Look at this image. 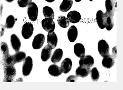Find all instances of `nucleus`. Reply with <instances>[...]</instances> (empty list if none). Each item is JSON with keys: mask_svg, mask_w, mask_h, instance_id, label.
Returning a JSON list of instances; mask_svg holds the SVG:
<instances>
[{"mask_svg": "<svg viewBox=\"0 0 123 90\" xmlns=\"http://www.w3.org/2000/svg\"><path fill=\"white\" fill-rule=\"evenodd\" d=\"M90 68L84 66H79L77 68L75 73L77 77L85 78L87 77L90 73Z\"/></svg>", "mask_w": 123, "mask_h": 90, "instance_id": "15", "label": "nucleus"}, {"mask_svg": "<svg viewBox=\"0 0 123 90\" xmlns=\"http://www.w3.org/2000/svg\"><path fill=\"white\" fill-rule=\"evenodd\" d=\"M105 8V13L114 16L115 12H116V9L115 6V2L113 0H106Z\"/></svg>", "mask_w": 123, "mask_h": 90, "instance_id": "17", "label": "nucleus"}, {"mask_svg": "<svg viewBox=\"0 0 123 90\" xmlns=\"http://www.w3.org/2000/svg\"><path fill=\"white\" fill-rule=\"evenodd\" d=\"M11 44L13 49L18 52L20 49L21 42L19 37L15 34H12L11 36Z\"/></svg>", "mask_w": 123, "mask_h": 90, "instance_id": "12", "label": "nucleus"}, {"mask_svg": "<svg viewBox=\"0 0 123 90\" xmlns=\"http://www.w3.org/2000/svg\"><path fill=\"white\" fill-rule=\"evenodd\" d=\"M1 27H2V30H1V36H2L3 35V34H4V32H5V28H6V27L5 26L3 25V24L1 25Z\"/></svg>", "mask_w": 123, "mask_h": 90, "instance_id": "35", "label": "nucleus"}, {"mask_svg": "<svg viewBox=\"0 0 123 90\" xmlns=\"http://www.w3.org/2000/svg\"><path fill=\"white\" fill-rule=\"evenodd\" d=\"M115 64V59L111 55H108L103 57L102 65L106 69H109L113 66Z\"/></svg>", "mask_w": 123, "mask_h": 90, "instance_id": "9", "label": "nucleus"}, {"mask_svg": "<svg viewBox=\"0 0 123 90\" xmlns=\"http://www.w3.org/2000/svg\"><path fill=\"white\" fill-rule=\"evenodd\" d=\"M1 50L2 52L3 56H5L9 54V47L6 42L4 41L1 42Z\"/></svg>", "mask_w": 123, "mask_h": 90, "instance_id": "30", "label": "nucleus"}, {"mask_svg": "<svg viewBox=\"0 0 123 90\" xmlns=\"http://www.w3.org/2000/svg\"><path fill=\"white\" fill-rule=\"evenodd\" d=\"M109 46L107 42L104 40H99L98 43V51L103 58L109 54Z\"/></svg>", "mask_w": 123, "mask_h": 90, "instance_id": "4", "label": "nucleus"}, {"mask_svg": "<svg viewBox=\"0 0 123 90\" xmlns=\"http://www.w3.org/2000/svg\"><path fill=\"white\" fill-rule=\"evenodd\" d=\"M15 21L16 20H15L14 17L12 15H10L7 16L6 19L5 24V26L6 28L9 29H12L15 24Z\"/></svg>", "mask_w": 123, "mask_h": 90, "instance_id": "28", "label": "nucleus"}, {"mask_svg": "<svg viewBox=\"0 0 123 90\" xmlns=\"http://www.w3.org/2000/svg\"><path fill=\"white\" fill-rule=\"evenodd\" d=\"M114 1H116V0H114Z\"/></svg>", "mask_w": 123, "mask_h": 90, "instance_id": "40", "label": "nucleus"}, {"mask_svg": "<svg viewBox=\"0 0 123 90\" xmlns=\"http://www.w3.org/2000/svg\"><path fill=\"white\" fill-rule=\"evenodd\" d=\"M5 77L13 78L17 74V70L14 65H5L4 68Z\"/></svg>", "mask_w": 123, "mask_h": 90, "instance_id": "10", "label": "nucleus"}, {"mask_svg": "<svg viewBox=\"0 0 123 90\" xmlns=\"http://www.w3.org/2000/svg\"><path fill=\"white\" fill-rule=\"evenodd\" d=\"M74 53L75 55L79 58H82L86 55V50L83 45L78 43L74 46Z\"/></svg>", "mask_w": 123, "mask_h": 90, "instance_id": "16", "label": "nucleus"}, {"mask_svg": "<svg viewBox=\"0 0 123 90\" xmlns=\"http://www.w3.org/2000/svg\"><path fill=\"white\" fill-rule=\"evenodd\" d=\"M72 62L70 58H66L61 64L60 68L63 73L67 74L72 70Z\"/></svg>", "mask_w": 123, "mask_h": 90, "instance_id": "8", "label": "nucleus"}, {"mask_svg": "<svg viewBox=\"0 0 123 90\" xmlns=\"http://www.w3.org/2000/svg\"><path fill=\"white\" fill-rule=\"evenodd\" d=\"M104 13L101 10H98L96 13V21L98 27L101 29H104Z\"/></svg>", "mask_w": 123, "mask_h": 90, "instance_id": "23", "label": "nucleus"}, {"mask_svg": "<svg viewBox=\"0 0 123 90\" xmlns=\"http://www.w3.org/2000/svg\"><path fill=\"white\" fill-rule=\"evenodd\" d=\"M32 0H18V4L21 7H25L29 5Z\"/></svg>", "mask_w": 123, "mask_h": 90, "instance_id": "31", "label": "nucleus"}, {"mask_svg": "<svg viewBox=\"0 0 123 90\" xmlns=\"http://www.w3.org/2000/svg\"><path fill=\"white\" fill-rule=\"evenodd\" d=\"M57 21L60 26L64 28H67L70 25V21H69L68 17L64 16H59L57 19Z\"/></svg>", "mask_w": 123, "mask_h": 90, "instance_id": "26", "label": "nucleus"}, {"mask_svg": "<svg viewBox=\"0 0 123 90\" xmlns=\"http://www.w3.org/2000/svg\"><path fill=\"white\" fill-rule=\"evenodd\" d=\"M94 60L93 58L89 55H85L80 58L79 61L80 66H84L90 68L93 65Z\"/></svg>", "mask_w": 123, "mask_h": 90, "instance_id": "7", "label": "nucleus"}, {"mask_svg": "<svg viewBox=\"0 0 123 90\" xmlns=\"http://www.w3.org/2000/svg\"><path fill=\"white\" fill-rule=\"evenodd\" d=\"M116 46H115L112 50V56L114 57V59L116 58Z\"/></svg>", "mask_w": 123, "mask_h": 90, "instance_id": "33", "label": "nucleus"}, {"mask_svg": "<svg viewBox=\"0 0 123 90\" xmlns=\"http://www.w3.org/2000/svg\"><path fill=\"white\" fill-rule=\"evenodd\" d=\"M63 52L62 49L58 48L56 49V50L54 52V53L51 58V60L53 63L56 64L59 62L62 58L63 57Z\"/></svg>", "mask_w": 123, "mask_h": 90, "instance_id": "21", "label": "nucleus"}, {"mask_svg": "<svg viewBox=\"0 0 123 90\" xmlns=\"http://www.w3.org/2000/svg\"><path fill=\"white\" fill-rule=\"evenodd\" d=\"M5 1L7 2H8V3H12L13 1H14V0H5Z\"/></svg>", "mask_w": 123, "mask_h": 90, "instance_id": "37", "label": "nucleus"}, {"mask_svg": "<svg viewBox=\"0 0 123 90\" xmlns=\"http://www.w3.org/2000/svg\"><path fill=\"white\" fill-rule=\"evenodd\" d=\"M15 63H20L24 61L26 58V55L25 52L18 51L13 55Z\"/></svg>", "mask_w": 123, "mask_h": 90, "instance_id": "24", "label": "nucleus"}, {"mask_svg": "<svg viewBox=\"0 0 123 90\" xmlns=\"http://www.w3.org/2000/svg\"><path fill=\"white\" fill-rule=\"evenodd\" d=\"M33 68V60L32 58L28 56L24 61L22 67V72L23 75L27 76L30 74Z\"/></svg>", "mask_w": 123, "mask_h": 90, "instance_id": "1", "label": "nucleus"}, {"mask_svg": "<svg viewBox=\"0 0 123 90\" xmlns=\"http://www.w3.org/2000/svg\"><path fill=\"white\" fill-rule=\"evenodd\" d=\"M52 49V48L49 44L43 48L41 53V58L43 62L47 61L49 59L51 56Z\"/></svg>", "mask_w": 123, "mask_h": 90, "instance_id": "11", "label": "nucleus"}, {"mask_svg": "<svg viewBox=\"0 0 123 90\" xmlns=\"http://www.w3.org/2000/svg\"><path fill=\"white\" fill-rule=\"evenodd\" d=\"M48 72L51 75L54 77H58L63 73L60 67L56 64L52 65L49 67Z\"/></svg>", "mask_w": 123, "mask_h": 90, "instance_id": "20", "label": "nucleus"}, {"mask_svg": "<svg viewBox=\"0 0 123 90\" xmlns=\"http://www.w3.org/2000/svg\"><path fill=\"white\" fill-rule=\"evenodd\" d=\"M46 2H47L48 3H52L55 1V0H45Z\"/></svg>", "mask_w": 123, "mask_h": 90, "instance_id": "36", "label": "nucleus"}, {"mask_svg": "<svg viewBox=\"0 0 123 90\" xmlns=\"http://www.w3.org/2000/svg\"><path fill=\"white\" fill-rule=\"evenodd\" d=\"M45 40V35L39 34L34 36L32 41V47L34 49H39L43 46Z\"/></svg>", "mask_w": 123, "mask_h": 90, "instance_id": "5", "label": "nucleus"}, {"mask_svg": "<svg viewBox=\"0 0 123 90\" xmlns=\"http://www.w3.org/2000/svg\"><path fill=\"white\" fill-rule=\"evenodd\" d=\"M3 62L5 65H14L15 64L13 55L10 54L3 57Z\"/></svg>", "mask_w": 123, "mask_h": 90, "instance_id": "27", "label": "nucleus"}, {"mask_svg": "<svg viewBox=\"0 0 123 90\" xmlns=\"http://www.w3.org/2000/svg\"><path fill=\"white\" fill-rule=\"evenodd\" d=\"M78 35V31L76 27L74 26H72L69 28L68 31V40L71 42H74L75 41Z\"/></svg>", "mask_w": 123, "mask_h": 90, "instance_id": "19", "label": "nucleus"}, {"mask_svg": "<svg viewBox=\"0 0 123 90\" xmlns=\"http://www.w3.org/2000/svg\"><path fill=\"white\" fill-rule=\"evenodd\" d=\"M73 4V0H63L60 6V10L62 12H67L71 9Z\"/></svg>", "mask_w": 123, "mask_h": 90, "instance_id": "22", "label": "nucleus"}, {"mask_svg": "<svg viewBox=\"0 0 123 90\" xmlns=\"http://www.w3.org/2000/svg\"><path fill=\"white\" fill-rule=\"evenodd\" d=\"M48 44L51 46L52 49L56 48L58 43V38L55 32H49L47 35Z\"/></svg>", "mask_w": 123, "mask_h": 90, "instance_id": "18", "label": "nucleus"}, {"mask_svg": "<svg viewBox=\"0 0 123 90\" xmlns=\"http://www.w3.org/2000/svg\"><path fill=\"white\" fill-rule=\"evenodd\" d=\"M89 1H91V2H92V1H93V0H89Z\"/></svg>", "mask_w": 123, "mask_h": 90, "instance_id": "39", "label": "nucleus"}, {"mask_svg": "<svg viewBox=\"0 0 123 90\" xmlns=\"http://www.w3.org/2000/svg\"><path fill=\"white\" fill-rule=\"evenodd\" d=\"M78 80V77L74 75H70L67 78L66 82H74Z\"/></svg>", "mask_w": 123, "mask_h": 90, "instance_id": "32", "label": "nucleus"}, {"mask_svg": "<svg viewBox=\"0 0 123 90\" xmlns=\"http://www.w3.org/2000/svg\"><path fill=\"white\" fill-rule=\"evenodd\" d=\"M13 78H9L5 77L4 78V82H12Z\"/></svg>", "mask_w": 123, "mask_h": 90, "instance_id": "34", "label": "nucleus"}, {"mask_svg": "<svg viewBox=\"0 0 123 90\" xmlns=\"http://www.w3.org/2000/svg\"><path fill=\"white\" fill-rule=\"evenodd\" d=\"M34 31L33 24L30 22H26L22 26L21 35L25 39H28L32 36Z\"/></svg>", "mask_w": 123, "mask_h": 90, "instance_id": "3", "label": "nucleus"}, {"mask_svg": "<svg viewBox=\"0 0 123 90\" xmlns=\"http://www.w3.org/2000/svg\"><path fill=\"white\" fill-rule=\"evenodd\" d=\"M43 13L46 18L54 19V12L51 7L48 6H45L43 9Z\"/></svg>", "mask_w": 123, "mask_h": 90, "instance_id": "25", "label": "nucleus"}, {"mask_svg": "<svg viewBox=\"0 0 123 90\" xmlns=\"http://www.w3.org/2000/svg\"><path fill=\"white\" fill-rule=\"evenodd\" d=\"M27 14L29 19L32 21H35L38 15V8L35 3L31 2L28 6Z\"/></svg>", "mask_w": 123, "mask_h": 90, "instance_id": "2", "label": "nucleus"}, {"mask_svg": "<svg viewBox=\"0 0 123 90\" xmlns=\"http://www.w3.org/2000/svg\"><path fill=\"white\" fill-rule=\"evenodd\" d=\"M104 18L105 27L107 31H110L114 27L113 16L105 13H104Z\"/></svg>", "mask_w": 123, "mask_h": 90, "instance_id": "13", "label": "nucleus"}, {"mask_svg": "<svg viewBox=\"0 0 123 90\" xmlns=\"http://www.w3.org/2000/svg\"><path fill=\"white\" fill-rule=\"evenodd\" d=\"M90 76L92 81L94 82H96L98 80L100 76L99 72L96 67H93L90 70Z\"/></svg>", "mask_w": 123, "mask_h": 90, "instance_id": "29", "label": "nucleus"}, {"mask_svg": "<svg viewBox=\"0 0 123 90\" xmlns=\"http://www.w3.org/2000/svg\"><path fill=\"white\" fill-rule=\"evenodd\" d=\"M67 17L71 23H76L81 20V15L79 12L74 10L68 13Z\"/></svg>", "mask_w": 123, "mask_h": 90, "instance_id": "14", "label": "nucleus"}, {"mask_svg": "<svg viewBox=\"0 0 123 90\" xmlns=\"http://www.w3.org/2000/svg\"><path fill=\"white\" fill-rule=\"evenodd\" d=\"M81 1V0H75V1L76 2H80Z\"/></svg>", "mask_w": 123, "mask_h": 90, "instance_id": "38", "label": "nucleus"}, {"mask_svg": "<svg viewBox=\"0 0 123 90\" xmlns=\"http://www.w3.org/2000/svg\"><path fill=\"white\" fill-rule=\"evenodd\" d=\"M42 27L45 31L48 32H52L55 30V23L53 19L45 18L42 21Z\"/></svg>", "mask_w": 123, "mask_h": 90, "instance_id": "6", "label": "nucleus"}]
</instances>
